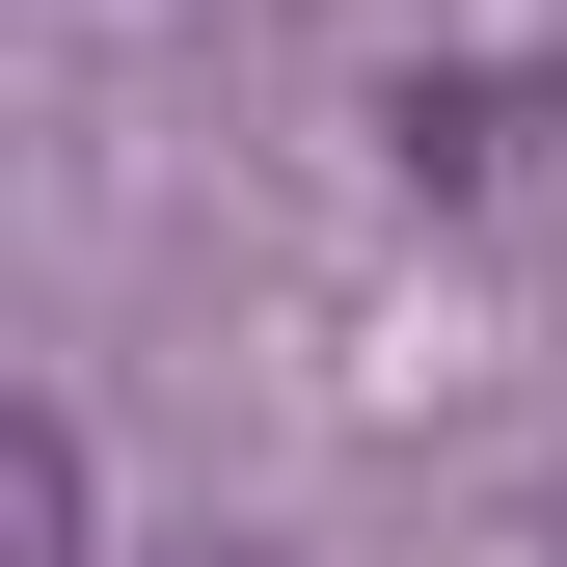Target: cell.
Segmentation results:
<instances>
[{
    "label": "cell",
    "instance_id": "6da1fadb",
    "mask_svg": "<svg viewBox=\"0 0 567 567\" xmlns=\"http://www.w3.org/2000/svg\"><path fill=\"white\" fill-rule=\"evenodd\" d=\"M0 567H82V433L54 405H0Z\"/></svg>",
    "mask_w": 567,
    "mask_h": 567
}]
</instances>
